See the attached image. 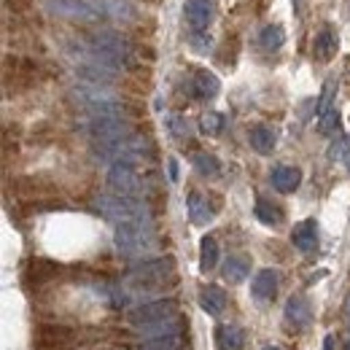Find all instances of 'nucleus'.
Wrapping results in <instances>:
<instances>
[{
	"label": "nucleus",
	"instance_id": "21",
	"mask_svg": "<svg viewBox=\"0 0 350 350\" xmlns=\"http://www.w3.org/2000/svg\"><path fill=\"white\" fill-rule=\"evenodd\" d=\"M140 334H143L146 340H151V337H170V334H180V318L173 315V318L157 321V323H151V326H143V329H140Z\"/></svg>",
	"mask_w": 350,
	"mask_h": 350
},
{
	"label": "nucleus",
	"instance_id": "34",
	"mask_svg": "<svg viewBox=\"0 0 350 350\" xmlns=\"http://www.w3.org/2000/svg\"><path fill=\"white\" fill-rule=\"evenodd\" d=\"M167 167H170V180H178V162L170 159V162H167Z\"/></svg>",
	"mask_w": 350,
	"mask_h": 350
},
{
	"label": "nucleus",
	"instance_id": "9",
	"mask_svg": "<svg viewBox=\"0 0 350 350\" xmlns=\"http://www.w3.org/2000/svg\"><path fill=\"white\" fill-rule=\"evenodd\" d=\"M183 14H186V22L191 30H208L216 16V3L213 0H186Z\"/></svg>",
	"mask_w": 350,
	"mask_h": 350
},
{
	"label": "nucleus",
	"instance_id": "4",
	"mask_svg": "<svg viewBox=\"0 0 350 350\" xmlns=\"http://www.w3.org/2000/svg\"><path fill=\"white\" fill-rule=\"evenodd\" d=\"M175 262L170 256H159V259H146V262L135 264L130 272H127V280H130L135 288H159L167 278H173Z\"/></svg>",
	"mask_w": 350,
	"mask_h": 350
},
{
	"label": "nucleus",
	"instance_id": "19",
	"mask_svg": "<svg viewBox=\"0 0 350 350\" xmlns=\"http://www.w3.org/2000/svg\"><path fill=\"white\" fill-rule=\"evenodd\" d=\"M216 342H219V350H243L245 334H243L240 326H219L216 329Z\"/></svg>",
	"mask_w": 350,
	"mask_h": 350
},
{
	"label": "nucleus",
	"instance_id": "20",
	"mask_svg": "<svg viewBox=\"0 0 350 350\" xmlns=\"http://www.w3.org/2000/svg\"><path fill=\"white\" fill-rule=\"evenodd\" d=\"M248 140H251V148L259 154H272V148H275V132L267 124H256L248 135Z\"/></svg>",
	"mask_w": 350,
	"mask_h": 350
},
{
	"label": "nucleus",
	"instance_id": "7",
	"mask_svg": "<svg viewBox=\"0 0 350 350\" xmlns=\"http://www.w3.org/2000/svg\"><path fill=\"white\" fill-rule=\"evenodd\" d=\"M87 132L92 143H108V140H119L132 135L130 124L124 116H100V119H89Z\"/></svg>",
	"mask_w": 350,
	"mask_h": 350
},
{
	"label": "nucleus",
	"instance_id": "25",
	"mask_svg": "<svg viewBox=\"0 0 350 350\" xmlns=\"http://www.w3.org/2000/svg\"><path fill=\"white\" fill-rule=\"evenodd\" d=\"M191 165H194L197 173L205 175V178H216V175L221 173V162L213 157V154H208V151L194 154V157H191Z\"/></svg>",
	"mask_w": 350,
	"mask_h": 350
},
{
	"label": "nucleus",
	"instance_id": "16",
	"mask_svg": "<svg viewBox=\"0 0 350 350\" xmlns=\"http://www.w3.org/2000/svg\"><path fill=\"white\" fill-rule=\"evenodd\" d=\"M186 211H189V219L194 226H208L213 221V208L208 205V197H202L200 191H191L189 200H186Z\"/></svg>",
	"mask_w": 350,
	"mask_h": 350
},
{
	"label": "nucleus",
	"instance_id": "10",
	"mask_svg": "<svg viewBox=\"0 0 350 350\" xmlns=\"http://www.w3.org/2000/svg\"><path fill=\"white\" fill-rule=\"evenodd\" d=\"M89 3L100 19H113V22H132L135 19V5L130 0H89Z\"/></svg>",
	"mask_w": 350,
	"mask_h": 350
},
{
	"label": "nucleus",
	"instance_id": "5",
	"mask_svg": "<svg viewBox=\"0 0 350 350\" xmlns=\"http://www.w3.org/2000/svg\"><path fill=\"white\" fill-rule=\"evenodd\" d=\"M108 183H111L113 191L127 194V197H143L151 189L148 180L137 173V167L130 162H113L111 170H108Z\"/></svg>",
	"mask_w": 350,
	"mask_h": 350
},
{
	"label": "nucleus",
	"instance_id": "29",
	"mask_svg": "<svg viewBox=\"0 0 350 350\" xmlns=\"http://www.w3.org/2000/svg\"><path fill=\"white\" fill-rule=\"evenodd\" d=\"M348 148H350V137H348V135H340V137H334V140H332V146H329V159H332V162H340V159H345V157H348Z\"/></svg>",
	"mask_w": 350,
	"mask_h": 350
},
{
	"label": "nucleus",
	"instance_id": "36",
	"mask_svg": "<svg viewBox=\"0 0 350 350\" xmlns=\"http://www.w3.org/2000/svg\"><path fill=\"white\" fill-rule=\"evenodd\" d=\"M262 350H280V348H275V345H264Z\"/></svg>",
	"mask_w": 350,
	"mask_h": 350
},
{
	"label": "nucleus",
	"instance_id": "27",
	"mask_svg": "<svg viewBox=\"0 0 350 350\" xmlns=\"http://www.w3.org/2000/svg\"><path fill=\"white\" fill-rule=\"evenodd\" d=\"M183 337L180 334H170V337H151L140 350H180Z\"/></svg>",
	"mask_w": 350,
	"mask_h": 350
},
{
	"label": "nucleus",
	"instance_id": "30",
	"mask_svg": "<svg viewBox=\"0 0 350 350\" xmlns=\"http://www.w3.org/2000/svg\"><path fill=\"white\" fill-rule=\"evenodd\" d=\"M200 127L205 135H219L221 127H224V116L221 113H205L202 119H200Z\"/></svg>",
	"mask_w": 350,
	"mask_h": 350
},
{
	"label": "nucleus",
	"instance_id": "8",
	"mask_svg": "<svg viewBox=\"0 0 350 350\" xmlns=\"http://www.w3.org/2000/svg\"><path fill=\"white\" fill-rule=\"evenodd\" d=\"M44 8L54 16L73 19V22H97V11L89 0H44Z\"/></svg>",
	"mask_w": 350,
	"mask_h": 350
},
{
	"label": "nucleus",
	"instance_id": "6",
	"mask_svg": "<svg viewBox=\"0 0 350 350\" xmlns=\"http://www.w3.org/2000/svg\"><path fill=\"white\" fill-rule=\"evenodd\" d=\"M178 315V302L175 299H154V302H143L135 310H130V323L135 329H143V326H151L157 321H165V318H173Z\"/></svg>",
	"mask_w": 350,
	"mask_h": 350
},
{
	"label": "nucleus",
	"instance_id": "28",
	"mask_svg": "<svg viewBox=\"0 0 350 350\" xmlns=\"http://www.w3.org/2000/svg\"><path fill=\"white\" fill-rule=\"evenodd\" d=\"M334 92H337V84H334V81H326V84H323L321 100H318V119L334 108Z\"/></svg>",
	"mask_w": 350,
	"mask_h": 350
},
{
	"label": "nucleus",
	"instance_id": "13",
	"mask_svg": "<svg viewBox=\"0 0 350 350\" xmlns=\"http://www.w3.org/2000/svg\"><path fill=\"white\" fill-rule=\"evenodd\" d=\"M310 321H312V310H310V302H307L305 297H291L288 302H286V323H288V329H305L310 326Z\"/></svg>",
	"mask_w": 350,
	"mask_h": 350
},
{
	"label": "nucleus",
	"instance_id": "22",
	"mask_svg": "<svg viewBox=\"0 0 350 350\" xmlns=\"http://www.w3.org/2000/svg\"><path fill=\"white\" fill-rule=\"evenodd\" d=\"M224 278L229 280V283H243L245 278H248V272H251V264L245 256H229L226 262H224Z\"/></svg>",
	"mask_w": 350,
	"mask_h": 350
},
{
	"label": "nucleus",
	"instance_id": "3",
	"mask_svg": "<svg viewBox=\"0 0 350 350\" xmlns=\"http://www.w3.org/2000/svg\"><path fill=\"white\" fill-rule=\"evenodd\" d=\"M94 208L105 216V219L124 224V221H151V211L140 197H127V194H100L94 200Z\"/></svg>",
	"mask_w": 350,
	"mask_h": 350
},
{
	"label": "nucleus",
	"instance_id": "14",
	"mask_svg": "<svg viewBox=\"0 0 350 350\" xmlns=\"http://www.w3.org/2000/svg\"><path fill=\"white\" fill-rule=\"evenodd\" d=\"M291 243L302 254H312L318 248V224H315V219H307L302 224H297L294 232H291Z\"/></svg>",
	"mask_w": 350,
	"mask_h": 350
},
{
	"label": "nucleus",
	"instance_id": "33",
	"mask_svg": "<svg viewBox=\"0 0 350 350\" xmlns=\"http://www.w3.org/2000/svg\"><path fill=\"white\" fill-rule=\"evenodd\" d=\"M191 46L205 54V51L211 49V36H208L205 30H191Z\"/></svg>",
	"mask_w": 350,
	"mask_h": 350
},
{
	"label": "nucleus",
	"instance_id": "1",
	"mask_svg": "<svg viewBox=\"0 0 350 350\" xmlns=\"http://www.w3.org/2000/svg\"><path fill=\"white\" fill-rule=\"evenodd\" d=\"M132 44L122 36V33H113V30H94L89 33L87 38V54L100 59L103 65L113 68V70H124L132 68Z\"/></svg>",
	"mask_w": 350,
	"mask_h": 350
},
{
	"label": "nucleus",
	"instance_id": "35",
	"mask_svg": "<svg viewBox=\"0 0 350 350\" xmlns=\"http://www.w3.org/2000/svg\"><path fill=\"white\" fill-rule=\"evenodd\" d=\"M323 350H334V337H332V334L323 340Z\"/></svg>",
	"mask_w": 350,
	"mask_h": 350
},
{
	"label": "nucleus",
	"instance_id": "2",
	"mask_svg": "<svg viewBox=\"0 0 350 350\" xmlns=\"http://www.w3.org/2000/svg\"><path fill=\"white\" fill-rule=\"evenodd\" d=\"M113 243H116L119 254L132 256V259H143L157 251L159 237H157V229L151 221H124L116 226Z\"/></svg>",
	"mask_w": 350,
	"mask_h": 350
},
{
	"label": "nucleus",
	"instance_id": "31",
	"mask_svg": "<svg viewBox=\"0 0 350 350\" xmlns=\"http://www.w3.org/2000/svg\"><path fill=\"white\" fill-rule=\"evenodd\" d=\"M337 124H340V113H337V108H332L329 113H323V116H321L318 130L323 132V135H332V132L337 130Z\"/></svg>",
	"mask_w": 350,
	"mask_h": 350
},
{
	"label": "nucleus",
	"instance_id": "11",
	"mask_svg": "<svg viewBox=\"0 0 350 350\" xmlns=\"http://www.w3.org/2000/svg\"><path fill=\"white\" fill-rule=\"evenodd\" d=\"M219 76H213L211 70H197L191 76V81H189V94L194 100H213L219 94Z\"/></svg>",
	"mask_w": 350,
	"mask_h": 350
},
{
	"label": "nucleus",
	"instance_id": "26",
	"mask_svg": "<svg viewBox=\"0 0 350 350\" xmlns=\"http://www.w3.org/2000/svg\"><path fill=\"white\" fill-rule=\"evenodd\" d=\"M259 44H262V49H267V51H278L280 46L286 44V33H283V27H280V25H267V27H262V33H259Z\"/></svg>",
	"mask_w": 350,
	"mask_h": 350
},
{
	"label": "nucleus",
	"instance_id": "12",
	"mask_svg": "<svg viewBox=\"0 0 350 350\" xmlns=\"http://www.w3.org/2000/svg\"><path fill=\"white\" fill-rule=\"evenodd\" d=\"M269 183H272L275 191L291 194V191H297L299 183H302V170L288 167V165H280V167H275V170L269 173Z\"/></svg>",
	"mask_w": 350,
	"mask_h": 350
},
{
	"label": "nucleus",
	"instance_id": "32",
	"mask_svg": "<svg viewBox=\"0 0 350 350\" xmlns=\"http://www.w3.org/2000/svg\"><path fill=\"white\" fill-rule=\"evenodd\" d=\"M170 132H173L178 140H186L191 135V124L183 116H170Z\"/></svg>",
	"mask_w": 350,
	"mask_h": 350
},
{
	"label": "nucleus",
	"instance_id": "18",
	"mask_svg": "<svg viewBox=\"0 0 350 350\" xmlns=\"http://www.w3.org/2000/svg\"><path fill=\"white\" fill-rule=\"evenodd\" d=\"M200 307L208 315H221L226 307V294L221 291L219 286H202L200 288Z\"/></svg>",
	"mask_w": 350,
	"mask_h": 350
},
{
	"label": "nucleus",
	"instance_id": "24",
	"mask_svg": "<svg viewBox=\"0 0 350 350\" xmlns=\"http://www.w3.org/2000/svg\"><path fill=\"white\" fill-rule=\"evenodd\" d=\"M254 213H256V219L267 224V226H278L280 221H283V213H280V208L275 205V202H269V200H264L259 197L256 200V208H254Z\"/></svg>",
	"mask_w": 350,
	"mask_h": 350
},
{
	"label": "nucleus",
	"instance_id": "23",
	"mask_svg": "<svg viewBox=\"0 0 350 350\" xmlns=\"http://www.w3.org/2000/svg\"><path fill=\"white\" fill-rule=\"evenodd\" d=\"M216 264H219V243H216V237L205 234L200 240V269L202 272H211Z\"/></svg>",
	"mask_w": 350,
	"mask_h": 350
},
{
	"label": "nucleus",
	"instance_id": "17",
	"mask_svg": "<svg viewBox=\"0 0 350 350\" xmlns=\"http://www.w3.org/2000/svg\"><path fill=\"white\" fill-rule=\"evenodd\" d=\"M278 272L275 269H262V272H256V278H254V283H251V294H254V299H272L275 294H278Z\"/></svg>",
	"mask_w": 350,
	"mask_h": 350
},
{
	"label": "nucleus",
	"instance_id": "38",
	"mask_svg": "<svg viewBox=\"0 0 350 350\" xmlns=\"http://www.w3.org/2000/svg\"><path fill=\"white\" fill-rule=\"evenodd\" d=\"M345 350H350V345H348V348H345Z\"/></svg>",
	"mask_w": 350,
	"mask_h": 350
},
{
	"label": "nucleus",
	"instance_id": "37",
	"mask_svg": "<svg viewBox=\"0 0 350 350\" xmlns=\"http://www.w3.org/2000/svg\"><path fill=\"white\" fill-rule=\"evenodd\" d=\"M345 312H348V321H350V299H348V307H345Z\"/></svg>",
	"mask_w": 350,
	"mask_h": 350
},
{
	"label": "nucleus",
	"instance_id": "15",
	"mask_svg": "<svg viewBox=\"0 0 350 350\" xmlns=\"http://www.w3.org/2000/svg\"><path fill=\"white\" fill-rule=\"evenodd\" d=\"M337 49H340L337 33H334L329 25H323L321 33H318L315 41H312V54H315V59H318V62H329V59L337 54Z\"/></svg>",
	"mask_w": 350,
	"mask_h": 350
}]
</instances>
